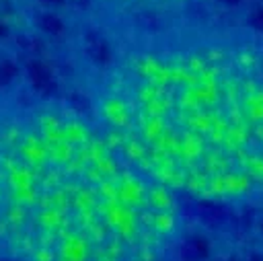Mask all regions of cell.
Listing matches in <instances>:
<instances>
[{
  "label": "cell",
  "instance_id": "cell-1",
  "mask_svg": "<svg viewBox=\"0 0 263 261\" xmlns=\"http://www.w3.org/2000/svg\"><path fill=\"white\" fill-rule=\"evenodd\" d=\"M95 115L0 97V261H156L166 197Z\"/></svg>",
  "mask_w": 263,
  "mask_h": 261
},
{
  "label": "cell",
  "instance_id": "cell-2",
  "mask_svg": "<svg viewBox=\"0 0 263 261\" xmlns=\"http://www.w3.org/2000/svg\"><path fill=\"white\" fill-rule=\"evenodd\" d=\"M199 0H101L107 14L125 27V31L152 29L177 23Z\"/></svg>",
  "mask_w": 263,
  "mask_h": 261
},
{
  "label": "cell",
  "instance_id": "cell-3",
  "mask_svg": "<svg viewBox=\"0 0 263 261\" xmlns=\"http://www.w3.org/2000/svg\"><path fill=\"white\" fill-rule=\"evenodd\" d=\"M259 228H261V232H263V218H261V222H259Z\"/></svg>",
  "mask_w": 263,
  "mask_h": 261
}]
</instances>
